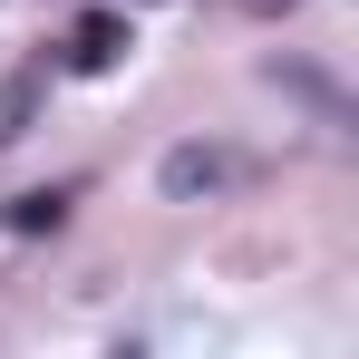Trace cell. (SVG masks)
I'll return each instance as SVG.
<instances>
[{"label":"cell","instance_id":"obj_1","mask_svg":"<svg viewBox=\"0 0 359 359\" xmlns=\"http://www.w3.org/2000/svg\"><path fill=\"white\" fill-rule=\"evenodd\" d=\"M243 175H252V156H233V146H165V165H156L165 204H214V194H233Z\"/></svg>","mask_w":359,"mask_h":359},{"label":"cell","instance_id":"obj_2","mask_svg":"<svg viewBox=\"0 0 359 359\" xmlns=\"http://www.w3.org/2000/svg\"><path fill=\"white\" fill-rule=\"evenodd\" d=\"M126 49H136V39H126V20H117V10H88V20L59 39V68H78V78H107Z\"/></svg>","mask_w":359,"mask_h":359},{"label":"cell","instance_id":"obj_3","mask_svg":"<svg viewBox=\"0 0 359 359\" xmlns=\"http://www.w3.org/2000/svg\"><path fill=\"white\" fill-rule=\"evenodd\" d=\"M39 107H49V78H39V68H10V78H0V156L39 126Z\"/></svg>","mask_w":359,"mask_h":359},{"label":"cell","instance_id":"obj_4","mask_svg":"<svg viewBox=\"0 0 359 359\" xmlns=\"http://www.w3.org/2000/svg\"><path fill=\"white\" fill-rule=\"evenodd\" d=\"M59 224H68V184H39V194L0 204V233H59Z\"/></svg>","mask_w":359,"mask_h":359},{"label":"cell","instance_id":"obj_5","mask_svg":"<svg viewBox=\"0 0 359 359\" xmlns=\"http://www.w3.org/2000/svg\"><path fill=\"white\" fill-rule=\"evenodd\" d=\"M243 10H262V20H282V10H292V0H243Z\"/></svg>","mask_w":359,"mask_h":359}]
</instances>
